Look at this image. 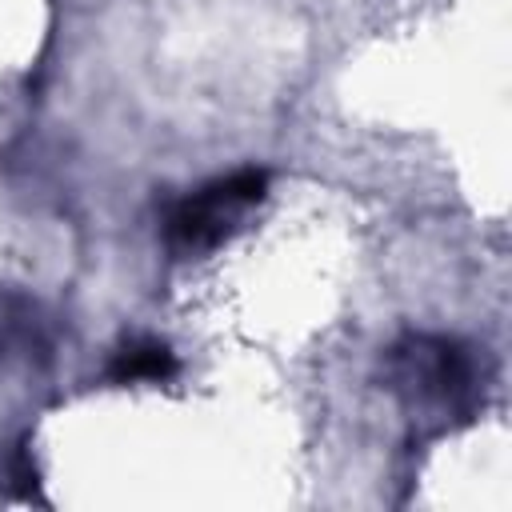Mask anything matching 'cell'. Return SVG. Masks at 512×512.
<instances>
[{"label":"cell","mask_w":512,"mask_h":512,"mask_svg":"<svg viewBox=\"0 0 512 512\" xmlns=\"http://www.w3.org/2000/svg\"><path fill=\"white\" fill-rule=\"evenodd\" d=\"M264 192H268V172H260V168H240V172H228V176L196 188L192 196L172 204V212L164 220L168 248L180 256L212 252L216 244H224L232 236L236 220L264 200Z\"/></svg>","instance_id":"cell-1"},{"label":"cell","mask_w":512,"mask_h":512,"mask_svg":"<svg viewBox=\"0 0 512 512\" xmlns=\"http://www.w3.org/2000/svg\"><path fill=\"white\" fill-rule=\"evenodd\" d=\"M400 352L404 384H412L416 400L432 404H460L472 388V360L452 340H412Z\"/></svg>","instance_id":"cell-2"},{"label":"cell","mask_w":512,"mask_h":512,"mask_svg":"<svg viewBox=\"0 0 512 512\" xmlns=\"http://www.w3.org/2000/svg\"><path fill=\"white\" fill-rule=\"evenodd\" d=\"M176 372V356L168 344L160 340H128L112 352V364H108V376L116 384H140V380H168Z\"/></svg>","instance_id":"cell-3"}]
</instances>
